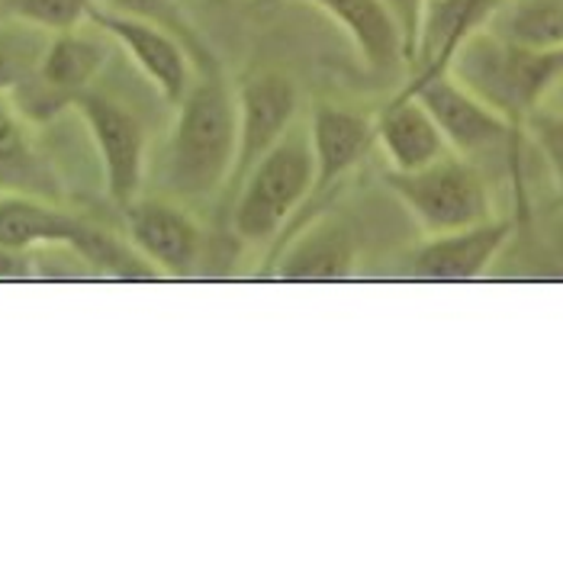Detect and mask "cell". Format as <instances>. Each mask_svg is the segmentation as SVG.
<instances>
[{
  "mask_svg": "<svg viewBox=\"0 0 563 563\" xmlns=\"http://www.w3.org/2000/svg\"><path fill=\"white\" fill-rule=\"evenodd\" d=\"M162 180L177 200H217L225 194L239 152V97L222 75H197L174 107Z\"/></svg>",
  "mask_w": 563,
  "mask_h": 563,
  "instance_id": "1",
  "label": "cell"
},
{
  "mask_svg": "<svg viewBox=\"0 0 563 563\" xmlns=\"http://www.w3.org/2000/svg\"><path fill=\"white\" fill-rule=\"evenodd\" d=\"M448 71L525 135L528 117L563 81V48H525L479 26L454 52Z\"/></svg>",
  "mask_w": 563,
  "mask_h": 563,
  "instance_id": "2",
  "label": "cell"
},
{
  "mask_svg": "<svg viewBox=\"0 0 563 563\" xmlns=\"http://www.w3.org/2000/svg\"><path fill=\"white\" fill-rule=\"evenodd\" d=\"M0 245L36 252V249H68L110 280H158V267L139 255L135 245L120 242L113 232L65 213L62 203L36 197H0Z\"/></svg>",
  "mask_w": 563,
  "mask_h": 563,
  "instance_id": "3",
  "label": "cell"
},
{
  "mask_svg": "<svg viewBox=\"0 0 563 563\" xmlns=\"http://www.w3.org/2000/svg\"><path fill=\"white\" fill-rule=\"evenodd\" d=\"M312 145L309 130L287 132L258 165L242 180L235 197L229 200V219L232 232L249 242H274L287 222L303 210L312 194Z\"/></svg>",
  "mask_w": 563,
  "mask_h": 563,
  "instance_id": "4",
  "label": "cell"
},
{
  "mask_svg": "<svg viewBox=\"0 0 563 563\" xmlns=\"http://www.w3.org/2000/svg\"><path fill=\"white\" fill-rule=\"evenodd\" d=\"M384 184L422 235H444L496 217L489 184L477 162L448 152L419 172H387Z\"/></svg>",
  "mask_w": 563,
  "mask_h": 563,
  "instance_id": "5",
  "label": "cell"
},
{
  "mask_svg": "<svg viewBox=\"0 0 563 563\" xmlns=\"http://www.w3.org/2000/svg\"><path fill=\"white\" fill-rule=\"evenodd\" d=\"M412 90L434 117L438 130L444 132L448 148L461 158L477 162L493 152H509L516 168H519V142L521 132L509 126L493 107H486L477 93H471L451 71H429V75H412L406 85Z\"/></svg>",
  "mask_w": 563,
  "mask_h": 563,
  "instance_id": "6",
  "label": "cell"
},
{
  "mask_svg": "<svg viewBox=\"0 0 563 563\" xmlns=\"http://www.w3.org/2000/svg\"><path fill=\"white\" fill-rule=\"evenodd\" d=\"M100 36H87L81 33V26L65 30V33H48L36 71L16 90H10L16 107L33 123L55 120L58 113L71 110L75 100L93 87L110 55V48Z\"/></svg>",
  "mask_w": 563,
  "mask_h": 563,
  "instance_id": "7",
  "label": "cell"
},
{
  "mask_svg": "<svg viewBox=\"0 0 563 563\" xmlns=\"http://www.w3.org/2000/svg\"><path fill=\"white\" fill-rule=\"evenodd\" d=\"M71 110H78V117L85 120L87 132L93 139V148L100 155L107 194H110L113 207L123 213L132 200L142 197L145 158H148L145 126L120 100H113V97H107V93H100L93 87L75 100Z\"/></svg>",
  "mask_w": 563,
  "mask_h": 563,
  "instance_id": "8",
  "label": "cell"
},
{
  "mask_svg": "<svg viewBox=\"0 0 563 563\" xmlns=\"http://www.w3.org/2000/svg\"><path fill=\"white\" fill-rule=\"evenodd\" d=\"M235 97H239V152H235L232 180L222 194V207H229V200L235 197L249 172L297 126L300 117V90L297 81L284 71H258L245 78Z\"/></svg>",
  "mask_w": 563,
  "mask_h": 563,
  "instance_id": "9",
  "label": "cell"
},
{
  "mask_svg": "<svg viewBox=\"0 0 563 563\" xmlns=\"http://www.w3.org/2000/svg\"><path fill=\"white\" fill-rule=\"evenodd\" d=\"M90 26H97L107 40L120 45L132 58V65L148 78V85L155 87L172 107H177L197 81L194 55L172 30H165L152 20H142V16L107 10L100 3H93V10H90Z\"/></svg>",
  "mask_w": 563,
  "mask_h": 563,
  "instance_id": "10",
  "label": "cell"
},
{
  "mask_svg": "<svg viewBox=\"0 0 563 563\" xmlns=\"http://www.w3.org/2000/svg\"><path fill=\"white\" fill-rule=\"evenodd\" d=\"M130 242L162 277H190L203 258V229L184 207L162 197H139L123 210Z\"/></svg>",
  "mask_w": 563,
  "mask_h": 563,
  "instance_id": "11",
  "label": "cell"
},
{
  "mask_svg": "<svg viewBox=\"0 0 563 563\" xmlns=\"http://www.w3.org/2000/svg\"><path fill=\"white\" fill-rule=\"evenodd\" d=\"M306 130H309L312 168H316L312 194H309L312 203L319 197H329L371 158V152L377 148V126L374 117L367 113L335 103H319Z\"/></svg>",
  "mask_w": 563,
  "mask_h": 563,
  "instance_id": "12",
  "label": "cell"
},
{
  "mask_svg": "<svg viewBox=\"0 0 563 563\" xmlns=\"http://www.w3.org/2000/svg\"><path fill=\"white\" fill-rule=\"evenodd\" d=\"M512 235L516 219L509 217H493L444 235H426V242L412 255V274L432 284L479 280L493 267V261L503 255Z\"/></svg>",
  "mask_w": 563,
  "mask_h": 563,
  "instance_id": "13",
  "label": "cell"
},
{
  "mask_svg": "<svg viewBox=\"0 0 563 563\" xmlns=\"http://www.w3.org/2000/svg\"><path fill=\"white\" fill-rule=\"evenodd\" d=\"M357 235L342 217L306 222L303 232L274 258V277L287 284H339L354 274Z\"/></svg>",
  "mask_w": 563,
  "mask_h": 563,
  "instance_id": "14",
  "label": "cell"
},
{
  "mask_svg": "<svg viewBox=\"0 0 563 563\" xmlns=\"http://www.w3.org/2000/svg\"><path fill=\"white\" fill-rule=\"evenodd\" d=\"M0 194L65 200V184L43 152L33 120L16 107L13 93H0Z\"/></svg>",
  "mask_w": 563,
  "mask_h": 563,
  "instance_id": "15",
  "label": "cell"
},
{
  "mask_svg": "<svg viewBox=\"0 0 563 563\" xmlns=\"http://www.w3.org/2000/svg\"><path fill=\"white\" fill-rule=\"evenodd\" d=\"M374 126H377V148L384 152L387 172H419L451 152L429 107L406 87L390 103L380 107Z\"/></svg>",
  "mask_w": 563,
  "mask_h": 563,
  "instance_id": "16",
  "label": "cell"
},
{
  "mask_svg": "<svg viewBox=\"0 0 563 563\" xmlns=\"http://www.w3.org/2000/svg\"><path fill=\"white\" fill-rule=\"evenodd\" d=\"M300 3L322 10L335 26H342L371 71L387 75L399 65H409L402 26L396 23L384 0H300Z\"/></svg>",
  "mask_w": 563,
  "mask_h": 563,
  "instance_id": "17",
  "label": "cell"
},
{
  "mask_svg": "<svg viewBox=\"0 0 563 563\" xmlns=\"http://www.w3.org/2000/svg\"><path fill=\"white\" fill-rule=\"evenodd\" d=\"M486 30L506 43L538 52L563 48V0H499Z\"/></svg>",
  "mask_w": 563,
  "mask_h": 563,
  "instance_id": "18",
  "label": "cell"
},
{
  "mask_svg": "<svg viewBox=\"0 0 563 563\" xmlns=\"http://www.w3.org/2000/svg\"><path fill=\"white\" fill-rule=\"evenodd\" d=\"M97 3L107 7V10L142 16V20H152V23L172 30L174 36L190 48L194 65H197V75H222L217 52L197 33V26L190 23V16H187V10H184L180 0H97Z\"/></svg>",
  "mask_w": 563,
  "mask_h": 563,
  "instance_id": "19",
  "label": "cell"
},
{
  "mask_svg": "<svg viewBox=\"0 0 563 563\" xmlns=\"http://www.w3.org/2000/svg\"><path fill=\"white\" fill-rule=\"evenodd\" d=\"M45 43L48 33L36 26H26L20 20L0 23V93L16 90L36 71Z\"/></svg>",
  "mask_w": 563,
  "mask_h": 563,
  "instance_id": "20",
  "label": "cell"
},
{
  "mask_svg": "<svg viewBox=\"0 0 563 563\" xmlns=\"http://www.w3.org/2000/svg\"><path fill=\"white\" fill-rule=\"evenodd\" d=\"M93 3L97 0H0V10L43 33H65L90 23Z\"/></svg>",
  "mask_w": 563,
  "mask_h": 563,
  "instance_id": "21",
  "label": "cell"
},
{
  "mask_svg": "<svg viewBox=\"0 0 563 563\" xmlns=\"http://www.w3.org/2000/svg\"><path fill=\"white\" fill-rule=\"evenodd\" d=\"M525 135L531 139V145L544 158L563 203V113L551 110V107H538L525 123Z\"/></svg>",
  "mask_w": 563,
  "mask_h": 563,
  "instance_id": "22",
  "label": "cell"
},
{
  "mask_svg": "<svg viewBox=\"0 0 563 563\" xmlns=\"http://www.w3.org/2000/svg\"><path fill=\"white\" fill-rule=\"evenodd\" d=\"M384 3L390 7L396 23L402 26L406 48H409V65H412V55H416V43H419V33H422V20H426L429 0H384Z\"/></svg>",
  "mask_w": 563,
  "mask_h": 563,
  "instance_id": "23",
  "label": "cell"
},
{
  "mask_svg": "<svg viewBox=\"0 0 563 563\" xmlns=\"http://www.w3.org/2000/svg\"><path fill=\"white\" fill-rule=\"evenodd\" d=\"M30 277H33V252L0 245V280H30Z\"/></svg>",
  "mask_w": 563,
  "mask_h": 563,
  "instance_id": "24",
  "label": "cell"
},
{
  "mask_svg": "<svg viewBox=\"0 0 563 563\" xmlns=\"http://www.w3.org/2000/svg\"><path fill=\"white\" fill-rule=\"evenodd\" d=\"M551 245H554V255L561 258L563 264V217L554 222V229H551Z\"/></svg>",
  "mask_w": 563,
  "mask_h": 563,
  "instance_id": "25",
  "label": "cell"
},
{
  "mask_svg": "<svg viewBox=\"0 0 563 563\" xmlns=\"http://www.w3.org/2000/svg\"><path fill=\"white\" fill-rule=\"evenodd\" d=\"M225 3H232V0H225Z\"/></svg>",
  "mask_w": 563,
  "mask_h": 563,
  "instance_id": "26",
  "label": "cell"
}]
</instances>
